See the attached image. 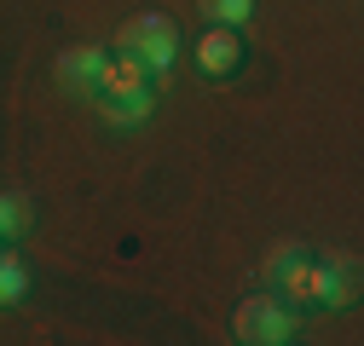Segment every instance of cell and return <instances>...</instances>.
I'll return each mask as SVG.
<instances>
[{"mask_svg": "<svg viewBox=\"0 0 364 346\" xmlns=\"http://www.w3.org/2000/svg\"><path fill=\"white\" fill-rule=\"evenodd\" d=\"M232 335L243 346H284V340H295V306L284 294H272V289H255V294L237 300Z\"/></svg>", "mask_w": 364, "mask_h": 346, "instance_id": "cell-1", "label": "cell"}, {"mask_svg": "<svg viewBox=\"0 0 364 346\" xmlns=\"http://www.w3.org/2000/svg\"><path fill=\"white\" fill-rule=\"evenodd\" d=\"M116 52L139 58L151 75H168L173 58H179V29H173L162 12H139V18H127V23L116 29Z\"/></svg>", "mask_w": 364, "mask_h": 346, "instance_id": "cell-2", "label": "cell"}, {"mask_svg": "<svg viewBox=\"0 0 364 346\" xmlns=\"http://www.w3.org/2000/svg\"><path fill=\"white\" fill-rule=\"evenodd\" d=\"M272 289H284L289 306H324V294H330V272H324V260H306V248L289 260V266L278 272V283Z\"/></svg>", "mask_w": 364, "mask_h": 346, "instance_id": "cell-3", "label": "cell"}, {"mask_svg": "<svg viewBox=\"0 0 364 346\" xmlns=\"http://www.w3.org/2000/svg\"><path fill=\"white\" fill-rule=\"evenodd\" d=\"M237 64H243V35H237V29L214 23L208 35H197V69H203L208 81H225V75H237Z\"/></svg>", "mask_w": 364, "mask_h": 346, "instance_id": "cell-4", "label": "cell"}, {"mask_svg": "<svg viewBox=\"0 0 364 346\" xmlns=\"http://www.w3.org/2000/svg\"><path fill=\"white\" fill-rule=\"evenodd\" d=\"M99 69H105V52H99V47H70V52H58V86L75 93V99H87V104H93V93H99Z\"/></svg>", "mask_w": 364, "mask_h": 346, "instance_id": "cell-5", "label": "cell"}, {"mask_svg": "<svg viewBox=\"0 0 364 346\" xmlns=\"http://www.w3.org/2000/svg\"><path fill=\"white\" fill-rule=\"evenodd\" d=\"M93 110H99V121H110V127H145L151 116H156V99L151 93H99L93 99Z\"/></svg>", "mask_w": 364, "mask_h": 346, "instance_id": "cell-6", "label": "cell"}, {"mask_svg": "<svg viewBox=\"0 0 364 346\" xmlns=\"http://www.w3.org/2000/svg\"><path fill=\"white\" fill-rule=\"evenodd\" d=\"M99 93H151V69H145L139 58L116 52V58H105V69H99ZM99 93H93V99H99Z\"/></svg>", "mask_w": 364, "mask_h": 346, "instance_id": "cell-7", "label": "cell"}, {"mask_svg": "<svg viewBox=\"0 0 364 346\" xmlns=\"http://www.w3.org/2000/svg\"><path fill=\"white\" fill-rule=\"evenodd\" d=\"M35 231V202L23 191H0V242H18Z\"/></svg>", "mask_w": 364, "mask_h": 346, "instance_id": "cell-8", "label": "cell"}, {"mask_svg": "<svg viewBox=\"0 0 364 346\" xmlns=\"http://www.w3.org/2000/svg\"><path fill=\"white\" fill-rule=\"evenodd\" d=\"M324 272H330V294H324V306L336 312V306H347V300L358 294V260H353V254H330V260H324Z\"/></svg>", "mask_w": 364, "mask_h": 346, "instance_id": "cell-9", "label": "cell"}, {"mask_svg": "<svg viewBox=\"0 0 364 346\" xmlns=\"http://www.w3.org/2000/svg\"><path fill=\"white\" fill-rule=\"evenodd\" d=\"M23 294H29V266L12 248H0V306H23Z\"/></svg>", "mask_w": 364, "mask_h": 346, "instance_id": "cell-10", "label": "cell"}, {"mask_svg": "<svg viewBox=\"0 0 364 346\" xmlns=\"http://www.w3.org/2000/svg\"><path fill=\"white\" fill-rule=\"evenodd\" d=\"M197 6L208 12V23H225V29H243L249 12H255V0H197Z\"/></svg>", "mask_w": 364, "mask_h": 346, "instance_id": "cell-11", "label": "cell"}, {"mask_svg": "<svg viewBox=\"0 0 364 346\" xmlns=\"http://www.w3.org/2000/svg\"><path fill=\"white\" fill-rule=\"evenodd\" d=\"M295 254H301V242H295V237H284V242H278V248H272V254H266V260H260V283H266V289H272V283H278V272H284V266H289V260H295Z\"/></svg>", "mask_w": 364, "mask_h": 346, "instance_id": "cell-12", "label": "cell"}]
</instances>
